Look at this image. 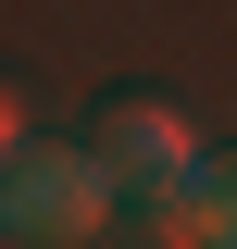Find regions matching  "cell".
Returning <instances> with one entry per match:
<instances>
[{"instance_id":"obj_1","label":"cell","mask_w":237,"mask_h":249,"mask_svg":"<svg viewBox=\"0 0 237 249\" xmlns=\"http://www.w3.org/2000/svg\"><path fill=\"white\" fill-rule=\"evenodd\" d=\"M0 199H13V237H25V249H75V237H100V224H113L125 175H113L100 150H38V137H25Z\"/></svg>"},{"instance_id":"obj_2","label":"cell","mask_w":237,"mask_h":249,"mask_svg":"<svg viewBox=\"0 0 237 249\" xmlns=\"http://www.w3.org/2000/svg\"><path fill=\"white\" fill-rule=\"evenodd\" d=\"M88 150L113 162L138 199H150V187H187V175H200V137H187L162 100H100V112H88Z\"/></svg>"},{"instance_id":"obj_3","label":"cell","mask_w":237,"mask_h":249,"mask_svg":"<svg viewBox=\"0 0 237 249\" xmlns=\"http://www.w3.org/2000/svg\"><path fill=\"white\" fill-rule=\"evenodd\" d=\"M138 237H150V249H225L200 187H150V199H138Z\"/></svg>"},{"instance_id":"obj_4","label":"cell","mask_w":237,"mask_h":249,"mask_svg":"<svg viewBox=\"0 0 237 249\" xmlns=\"http://www.w3.org/2000/svg\"><path fill=\"white\" fill-rule=\"evenodd\" d=\"M187 187L212 199V237L237 249V150H200V175H187Z\"/></svg>"}]
</instances>
